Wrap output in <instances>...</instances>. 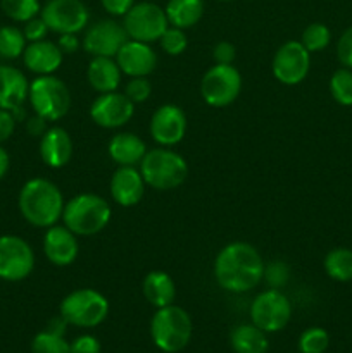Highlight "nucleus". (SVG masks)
Listing matches in <instances>:
<instances>
[{"label": "nucleus", "instance_id": "nucleus-32", "mask_svg": "<svg viewBox=\"0 0 352 353\" xmlns=\"http://www.w3.org/2000/svg\"><path fill=\"white\" fill-rule=\"evenodd\" d=\"M31 353H71V347L64 336L50 331H40L31 341Z\"/></svg>", "mask_w": 352, "mask_h": 353}, {"label": "nucleus", "instance_id": "nucleus-18", "mask_svg": "<svg viewBox=\"0 0 352 353\" xmlns=\"http://www.w3.org/2000/svg\"><path fill=\"white\" fill-rule=\"evenodd\" d=\"M43 254L50 264L57 268H68L75 264L79 254L78 236L68 230L66 226H54L47 228L43 234Z\"/></svg>", "mask_w": 352, "mask_h": 353}, {"label": "nucleus", "instance_id": "nucleus-46", "mask_svg": "<svg viewBox=\"0 0 352 353\" xmlns=\"http://www.w3.org/2000/svg\"><path fill=\"white\" fill-rule=\"evenodd\" d=\"M66 327H68V323H66L64 317H62L61 314H59L57 317H54V319L48 321L47 324V331H50V333L54 334H61V336H64Z\"/></svg>", "mask_w": 352, "mask_h": 353}, {"label": "nucleus", "instance_id": "nucleus-3", "mask_svg": "<svg viewBox=\"0 0 352 353\" xmlns=\"http://www.w3.org/2000/svg\"><path fill=\"white\" fill-rule=\"evenodd\" d=\"M113 210L104 196L95 193H79L68 200L62 212V221L76 236H93L109 224Z\"/></svg>", "mask_w": 352, "mask_h": 353}, {"label": "nucleus", "instance_id": "nucleus-26", "mask_svg": "<svg viewBox=\"0 0 352 353\" xmlns=\"http://www.w3.org/2000/svg\"><path fill=\"white\" fill-rule=\"evenodd\" d=\"M169 26L188 30L204 16V0H169L164 7Z\"/></svg>", "mask_w": 352, "mask_h": 353}, {"label": "nucleus", "instance_id": "nucleus-31", "mask_svg": "<svg viewBox=\"0 0 352 353\" xmlns=\"http://www.w3.org/2000/svg\"><path fill=\"white\" fill-rule=\"evenodd\" d=\"M330 93L335 102L340 105H352V69L340 68L331 74Z\"/></svg>", "mask_w": 352, "mask_h": 353}, {"label": "nucleus", "instance_id": "nucleus-45", "mask_svg": "<svg viewBox=\"0 0 352 353\" xmlns=\"http://www.w3.org/2000/svg\"><path fill=\"white\" fill-rule=\"evenodd\" d=\"M26 126H28V131H30V134H33V137H41V134L48 130L47 121H45L43 117L37 116V114H35V117H31V119L28 121Z\"/></svg>", "mask_w": 352, "mask_h": 353}, {"label": "nucleus", "instance_id": "nucleus-44", "mask_svg": "<svg viewBox=\"0 0 352 353\" xmlns=\"http://www.w3.org/2000/svg\"><path fill=\"white\" fill-rule=\"evenodd\" d=\"M59 48H61L62 54L66 55H71L75 52H78L79 48V38L78 34L75 33H66V34H59V41H57Z\"/></svg>", "mask_w": 352, "mask_h": 353}, {"label": "nucleus", "instance_id": "nucleus-15", "mask_svg": "<svg viewBox=\"0 0 352 353\" xmlns=\"http://www.w3.org/2000/svg\"><path fill=\"white\" fill-rule=\"evenodd\" d=\"M135 103L124 93H100L90 105V117L93 123L106 130H117L131 121Z\"/></svg>", "mask_w": 352, "mask_h": 353}, {"label": "nucleus", "instance_id": "nucleus-10", "mask_svg": "<svg viewBox=\"0 0 352 353\" xmlns=\"http://www.w3.org/2000/svg\"><path fill=\"white\" fill-rule=\"evenodd\" d=\"M290 317H292L290 300L278 288L266 290V292L259 293L252 300V324H255L264 333H278V331H282L290 323Z\"/></svg>", "mask_w": 352, "mask_h": 353}, {"label": "nucleus", "instance_id": "nucleus-30", "mask_svg": "<svg viewBox=\"0 0 352 353\" xmlns=\"http://www.w3.org/2000/svg\"><path fill=\"white\" fill-rule=\"evenodd\" d=\"M3 14L16 23H26L40 14L41 6L38 0H0Z\"/></svg>", "mask_w": 352, "mask_h": 353}, {"label": "nucleus", "instance_id": "nucleus-1", "mask_svg": "<svg viewBox=\"0 0 352 353\" xmlns=\"http://www.w3.org/2000/svg\"><path fill=\"white\" fill-rule=\"evenodd\" d=\"M214 278L226 292L247 293L264 278V262L254 245L231 241L217 252Z\"/></svg>", "mask_w": 352, "mask_h": 353}, {"label": "nucleus", "instance_id": "nucleus-48", "mask_svg": "<svg viewBox=\"0 0 352 353\" xmlns=\"http://www.w3.org/2000/svg\"><path fill=\"white\" fill-rule=\"evenodd\" d=\"M223 2H230V0H223Z\"/></svg>", "mask_w": 352, "mask_h": 353}, {"label": "nucleus", "instance_id": "nucleus-14", "mask_svg": "<svg viewBox=\"0 0 352 353\" xmlns=\"http://www.w3.org/2000/svg\"><path fill=\"white\" fill-rule=\"evenodd\" d=\"M126 40L123 24L114 19H100L86 30L81 45L92 57H116Z\"/></svg>", "mask_w": 352, "mask_h": 353}, {"label": "nucleus", "instance_id": "nucleus-37", "mask_svg": "<svg viewBox=\"0 0 352 353\" xmlns=\"http://www.w3.org/2000/svg\"><path fill=\"white\" fill-rule=\"evenodd\" d=\"M264 278L273 288H282L289 281V268L283 262H273L268 268L264 265Z\"/></svg>", "mask_w": 352, "mask_h": 353}, {"label": "nucleus", "instance_id": "nucleus-22", "mask_svg": "<svg viewBox=\"0 0 352 353\" xmlns=\"http://www.w3.org/2000/svg\"><path fill=\"white\" fill-rule=\"evenodd\" d=\"M30 83L23 71L14 65L0 64V109L17 110L28 100Z\"/></svg>", "mask_w": 352, "mask_h": 353}, {"label": "nucleus", "instance_id": "nucleus-28", "mask_svg": "<svg viewBox=\"0 0 352 353\" xmlns=\"http://www.w3.org/2000/svg\"><path fill=\"white\" fill-rule=\"evenodd\" d=\"M324 272L338 283L352 281V250L333 248L324 257Z\"/></svg>", "mask_w": 352, "mask_h": 353}, {"label": "nucleus", "instance_id": "nucleus-17", "mask_svg": "<svg viewBox=\"0 0 352 353\" xmlns=\"http://www.w3.org/2000/svg\"><path fill=\"white\" fill-rule=\"evenodd\" d=\"M114 59L121 72L130 78H147L157 68V54L150 43L131 40V38H128Z\"/></svg>", "mask_w": 352, "mask_h": 353}, {"label": "nucleus", "instance_id": "nucleus-21", "mask_svg": "<svg viewBox=\"0 0 352 353\" xmlns=\"http://www.w3.org/2000/svg\"><path fill=\"white\" fill-rule=\"evenodd\" d=\"M62 59L64 54L59 45L50 40L31 41L30 45H26L23 54L24 65L37 76L54 74L62 65Z\"/></svg>", "mask_w": 352, "mask_h": 353}, {"label": "nucleus", "instance_id": "nucleus-35", "mask_svg": "<svg viewBox=\"0 0 352 353\" xmlns=\"http://www.w3.org/2000/svg\"><path fill=\"white\" fill-rule=\"evenodd\" d=\"M159 41H161L162 50L168 55H173V57L182 55L188 47V38H186L185 30H179V28L175 26H169Z\"/></svg>", "mask_w": 352, "mask_h": 353}, {"label": "nucleus", "instance_id": "nucleus-29", "mask_svg": "<svg viewBox=\"0 0 352 353\" xmlns=\"http://www.w3.org/2000/svg\"><path fill=\"white\" fill-rule=\"evenodd\" d=\"M26 37L23 30L16 26H2L0 28V57L12 59L21 57L26 48Z\"/></svg>", "mask_w": 352, "mask_h": 353}, {"label": "nucleus", "instance_id": "nucleus-25", "mask_svg": "<svg viewBox=\"0 0 352 353\" xmlns=\"http://www.w3.org/2000/svg\"><path fill=\"white\" fill-rule=\"evenodd\" d=\"M141 292H144L145 300L155 309L168 307L175 303L176 299L175 279L164 271H150L144 278Z\"/></svg>", "mask_w": 352, "mask_h": 353}, {"label": "nucleus", "instance_id": "nucleus-6", "mask_svg": "<svg viewBox=\"0 0 352 353\" xmlns=\"http://www.w3.org/2000/svg\"><path fill=\"white\" fill-rule=\"evenodd\" d=\"M59 314L76 327H97L109 316V300L93 288H79L62 299Z\"/></svg>", "mask_w": 352, "mask_h": 353}, {"label": "nucleus", "instance_id": "nucleus-5", "mask_svg": "<svg viewBox=\"0 0 352 353\" xmlns=\"http://www.w3.org/2000/svg\"><path fill=\"white\" fill-rule=\"evenodd\" d=\"M193 324L190 314L182 307L171 305L155 310L150 321V336L155 347L164 353H178L192 340Z\"/></svg>", "mask_w": 352, "mask_h": 353}, {"label": "nucleus", "instance_id": "nucleus-4", "mask_svg": "<svg viewBox=\"0 0 352 353\" xmlns=\"http://www.w3.org/2000/svg\"><path fill=\"white\" fill-rule=\"evenodd\" d=\"M140 172L145 185L157 192H169L185 183L188 176V164L178 152L169 147L147 150L140 162Z\"/></svg>", "mask_w": 352, "mask_h": 353}, {"label": "nucleus", "instance_id": "nucleus-12", "mask_svg": "<svg viewBox=\"0 0 352 353\" xmlns=\"http://www.w3.org/2000/svg\"><path fill=\"white\" fill-rule=\"evenodd\" d=\"M273 76L282 85L295 86L306 79L311 69V52L300 40H289L280 45L271 62Z\"/></svg>", "mask_w": 352, "mask_h": 353}, {"label": "nucleus", "instance_id": "nucleus-19", "mask_svg": "<svg viewBox=\"0 0 352 353\" xmlns=\"http://www.w3.org/2000/svg\"><path fill=\"white\" fill-rule=\"evenodd\" d=\"M145 179L137 165H119L110 178L109 190L114 202L121 207H135L145 193Z\"/></svg>", "mask_w": 352, "mask_h": 353}, {"label": "nucleus", "instance_id": "nucleus-7", "mask_svg": "<svg viewBox=\"0 0 352 353\" xmlns=\"http://www.w3.org/2000/svg\"><path fill=\"white\" fill-rule=\"evenodd\" d=\"M28 100L33 107L35 114L45 121H59L69 112L71 107V93L66 83L57 76H37L30 83Z\"/></svg>", "mask_w": 352, "mask_h": 353}, {"label": "nucleus", "instance_id": "nucleus-40", "mask_svg": "<svg viewBox=\"0 0 352 353\" xmlns=\"http://www.w3.org/2000/svg\"><path fill=\"white\" fill-rule=\"evenodd\" d=\"M237 57V48L230 41H219L213 48L214 64H233Z\"/></svg>", "mask_w": 352, "mask_h": 353}, {"label": "nucleus", "instance_id": "nucleus-23", "mask_svg": "<svg viewBox=\"0 0 352 353\" xmlns=\"http://www.w3.org/2000/svg\"><path fill=\"white\" fill-rule=\"evenodd\" d=\"M109 157L117 165H137L147 154V145L135 133H116L107 145Z\"/></svg>", "mask_w": 352, "mask_h": 353}, {"label": "nucleus", "instance_id": "nucleus-11", "mask_svg": "<svg viewBox=\"0 0 352 353\" xmlns=\"http://www.w3.org/2000/svg\"><path fill=\"white\" fill-rule=\"evenodd\" d=\"M35 269V252L24 238L16 234L0 236V279L17 283Z\"/></svg>", "mask_w": 352, "mask_h": 353}, {"label": "nucleus", "instance_id": "nucleus-47", "mask_svg": "<svg viewBox=\"0 0 352 353\" xmlns=\"http://www.w3.org/2000/svg\"><path fill=\"white\" fill-rule=\"evenodd\" d=\"M10 168V157L7 154V150L3 147H0V179H3V176L7 174Z\"/></svg>", "mask_w": 352, "mask_h": 353}, {"label": "nucleus", "instance_id": "nucleus-13", "mask_svg": "<svg viewBox=\"0 0 352 353\" xmlns=\"http://www.w3.org/2000/svg\"><path fill=\"white\" fill-rule=\"evenodd\" d=\"M48 30L57 34H78L90 21L88 7L81 0H48L40 10Z\"/></svg>", "mask_w": 352, "mask_h": 353}, {"label": "nucleus", "instance_id": "nucleus-9", "mask_svg": "<svg viewBox=\"0 0 352 353\" xmlns=\"http://www.w3.org/2000/svg\"><path fill=\"white\" fill-rule=\"evenodd\" d=\"M123 26L131 40L154 43L161 40L169 23L161 6L154 2H138L123 16Z\"/></svg>", "mask_w": 352, "mask_h": 353}, {"label": "nucleus", "instance_id": "nucleus-34", "mask_svg": "<svg viewBox=\"0 0 352 353\" xmlns=\"http://www.w3.org/2000/svg\"><path fill=\"white\" fill-rule=\"evenodd\" d=\"M330 347V336L323 327H309L299 338L300 353H324Z\"/></svg>", "mask_w": 352, "mask_h": 353}, {"label": "nucleus", "instance_id": "nucleus-43", "mask_svg": "<svg viewBox=\"0 0 352 353\" xmlns=\"http://www.w3.org/2000/svg\"><path fill=\"white\" fill-rule=\"evenodd\" d=\"M104 10L110 16H124L133 7L135 0H100Z\"/></svg>", "mask_w": 352, "mask_h": 353}, {"label": "nucleus", "instance_id": "nucleus-27", "mask_svg": "<svg viewBox=\"0 0 352 353\" xmlns=\"http://www.w3.org/2000/svg\"><path fill=\"white\" fill-rule=\"evenodd\" d=\"M230 345L235 353H266L268 336L255 324H238L230 333Z\"/></svg>", "mask_w": 352, "mask_h": 353}, {"label": "nucleus", "instance_id": "nucleus-39", "mask_svg": "<svg viewBox=\"0 0 352 353\" xmlns=\"http://www.w3.org/2000/svg\"><path fill=\"white\" fill-rule=\"evenodd\" d=\"M48 31L50 30H48L47 23H45L41 17L37 16V17H33V19H30L24 23L23 33H24V37H26V40L31 43V41L45 40V37H47Z\"/></svg>", "mask_w": 352, "mask_h": 353}, {"label": "nucleus", "instance_id": "nucleus-33", "mask_svg": "<svg viewBox=\"0 0 352 353\" xmlns=\"http://www.w3.org/2000/svg\"><path fill=\"white\" fill-rule=\"evenodd\" d=\"M331 33L326 24L323 23H311L306 30L302 31L300 43L313 54V52H321L330 45Z\"/></svg>", "mask_w": 352, "mask_h": 353}, {"label": "nucleus", "instance_id": "nucleus-42", "mask_svg": "<svg viewBox=\"0 0 352 353\" xmlns=\"http://www.w3.org/2000/svg\"><path fill=\"white\" fill-rule=\"evenodd\" d=\"M16 116H14L12 110L0 109V143L9 140L14 134V130H16Z\"/></svg>", "mask_w": 352, "mask_h": 353}, {"label": "nucleus", "instance_id": "nucleus-24", "mask_svg": "<svg viewBox=\"0 0 352 353\" xmlns=\"http://www.w3.org/2000/svg\"><path fill=\"white\" fill-rule=\"evenodd\" d=\"M121 69L114 57H93L86 69L88 85L97 93L117 92L121 83Z\"/></svg>", "mask_w": 352, "mask_h": 353}, {"label": "nucleus", "instance_id": "nucleus-16", "mask_svg": "<svg viewBox=\"0 0 352 353\" xmlns=\"http://www.w3.org/2000/svg\"><path fill=\"white\" fill-rule=\"evenodd\" d=\"M186 114L176 103L157 107L150 117V134L161 147H175L186 134Z\"/></svg>", "mask_w": 352, "mask_h": 353}, {"label": "nucleus", "instance_id": "nucleus-41", "mask_svg": "<svg viewBox=\"0 0 352 353\" xmlns=\"http://www.w3.org/2000/svg\"><path fill=\"white\" fill-rule=\"evenodd\" d=\"M69 347H71V353H100V350H102L100 341L92 334L78 336L72 343H69Z\"/></svg>", "mask_w": 352, "mask_h": 353}, {"label": "nucleus", "instance_id": "nucleus-38", "mask_svg": "<svg viewBox=\"0 0 352 353\" xmlns=\"http://www.w3.org/2000/svg\"><path fill=\"white\" fill-rule=\"evenodd\" d=\"M337 57L344 68L352 69V26L347 28L338 38Z\"/></svg>", "mask_w": 352, "mask_h": 353}, {"label": "nucleus", "instance_id": "nucleus-8", "mask_svg": "<svg viewBox=\"0 0 352 353\" xmlns=\"http://www.w3.org/2000/svg\"><path fill=\"white\" fill-rule=\"evenodd\" d=\"M242 92V74L233 64H214L200 81V95L211 107H228Z\"/></svg>", "mask_w": 352, "mask_h": 353}, {"label": "nucleus", "instance_id": "nucleus-36", "mask_svg": "<svg viewBox=\"0 0 352 353\" xmlns=\"http://www.w3.org/2000/svg\"><path fill=\"white\" fill-rule=\"evenodd\" d=\"M150 93L152 85L147 78H131L130 81L126 83V88H124V95H126L135 105L148 100Z\"/></svg>", "mask_w": 352, "mask_h": 353}, {"label": "nucleus", "instance_id": "nucleus-2", "mask_svg": "<svg viewBox=\"0 0 352 353\" xmlns=\"http://www.w3.org/2000/svg\"><path fill=\"white\" fill-rule=\"evenodd\" d=\"M64 196L50 179L33 178L26 181L17 196V207L26 223L35 228H50L62 219Z\"/></svg>", "mask_w": 352, "mask_h": 353}, {"label": "nucleus", "instance_id": "nucleus-20", "mask_svg": "<svg viewBox=\"0 0 352 353\" xmlns=\"http://www.w3.org/2000/svg\"><path fill=\"white\" fill-rule=\"evenodd\" d=\"M40 157L50 169H61L72 157V140L64 128L52 126L40 137Z\"/></svg>", "mask_w": 352, "mask_h": 353}]
</instances>
